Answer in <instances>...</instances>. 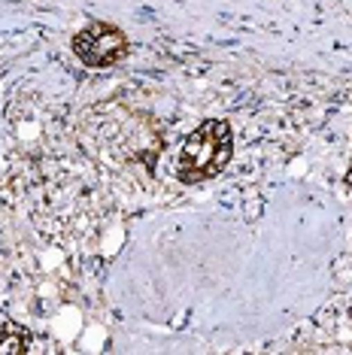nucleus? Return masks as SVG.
<instances>
[{"label": "nucleus", "instance_id": "nucleus-2", "mask_svg": "<svg viewBox=\"0 0 352 355\" xmlns=\"http://www.w3.org/2000/svg\"><path fill=\"white\" fill-rule=\"evenodd\" d=\"M73 55L88 70H107L127 58V34L109 21H88V25L73 37Z\"/></svg>", "mask_w": 352, "mask_h": 355}, {"label": "nucleus", "instance_id": "nucleus-3", "mask_svg": "<svg viewBox=\"0 0 352 355\" xmlns=\"http://www.w3.org/2000/svg\"><path fill=\"white\" fill-rule=\"evenodd\" d=\"M343 185H346V189H352V161L346 164V173H343Z\"/></svg>", "mask_w": 352, "mask_h": 355}, {"label": "nucleus", "instance_id": "nucleus-4", "mask_svg": "<svg viewBox=\"0 0 352 355\" xmlns=\"http://www.w3.org/2000/svg\"><path fill=\"white\" fill-rule=\"evenodd\" d=\"M349 322H352V306H349Z\"/></svg>", "mask_w": 352, "mask_h": 355}, {"label": "nucleus", "instance_id": "nucleus-1", "mask_svg": "<svg viewBox=\"0 0 352 355\" xmlns=\"http://www.w3.org/2000/svg\"><path fill=\"white\" fill-rule=\"evenodd\" d=\"M231 155H234V134H231V125L222 122V119H206L179 146L173 173H176V180L186 185L206 182L225 171Z\"/></svg>", "mask_w": 352, "mask_h": 355}]
</instances>
